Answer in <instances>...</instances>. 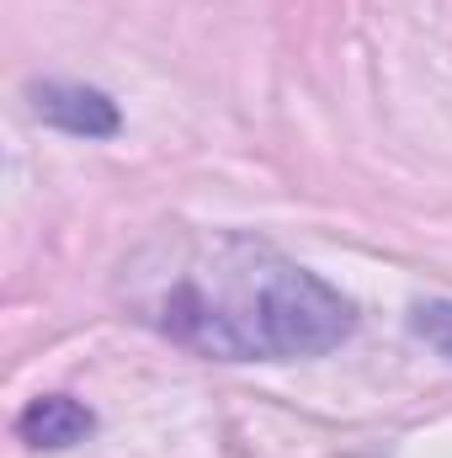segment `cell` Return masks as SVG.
Listing matches in <instances>:
<instances>
[{"label": "cell", "mask_w": 452, "mask_h": 458, "mask_svg": "<svg viewBox=\"0 0 452 458\" xmlns=\"http://www.w3.org/2000/svg\"><path fill=\"white\" fill-rule=\"evenodd\" d=\"M128 299L160 336L224 362L320 357L356 326L346 293L234 229L155 240L128 267Z\"/></svg>", "instance_id": "obj_1"}, {"label": "cell", "mask_w": 452, "mask_h": 458, "mask_svg": "<svg viewBox=\"0 0 452 458\" xmlns=\"http://www.w3.org/2000/svg\"><path fill=\"white\" fill-rule=\"evenodd\" d=\"M38 117H48L54 128H70V133H86V139H107L117 133V107L102 91H86V86H38L32 91Z\"/></svg>", "instance_id": "obj_2"}, {"label": "cell", "mask_w": 452, "mask_h": 458, "mask_svg": "<svg viewBox=\"0 0 452 458\" xmlns=\"http://www.w3.org/2000/svg\"><path fill=\"white\" fill-rule=\"evenodd\" d=\"M91 427H96V416H91L80 400H70V394H43V400H32V405L21 411V421H16V432H21L32 448H75L80 437H91Z\"/></svg>", "instance_id": "obj_3"}, {"label": "cell", "mask_w": 452, "mask_h": 458, "mask_svg": "<svg viewBox=\"0 0 452 458\" xmlns=\"http://www.w3.org/2000/svg\"><path fill=\"white\" fill-rule=\"evenodd\" d=\"M415 331L437 346L442 357H452V304H426V310H415Z\"/></svg>", "instance_id": "obj_4"}]
</instances>
